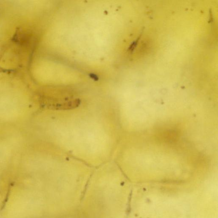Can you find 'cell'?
I'll list each match as a JSON object with an SVG mask.
<instances>
[{"label": "cell", "mask_w": 218, "mask_h": 218, "mask_svg": "<svg viewBox=\"0 0 218 218\" xmlns=\"http://www.w3.org/2000/svg\"><path fill=\"white\" fill-rule=\"evenodd\" d=\"M143 30H142L140 32V34L139 35L138 37H137V39L135 40L134 41L132 42V44H130V46L129 47V48H128V52L130 53H132L134 51V50L136 48V47L138 45V43H139V41L141 38V36H142V34H143Z\"/></svg>", "instance_id": "6da1fadb"}]
</instances>
